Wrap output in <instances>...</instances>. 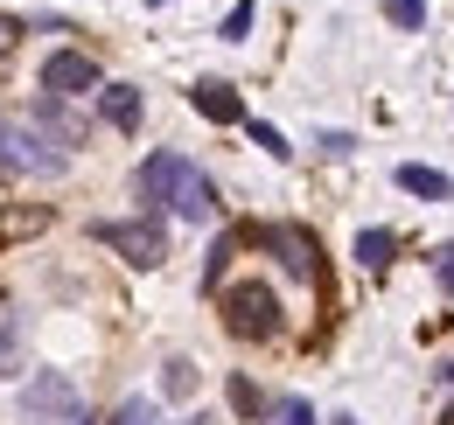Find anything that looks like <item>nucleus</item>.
I'll list each match as a JSON object with an SVG mask.
<instances>
[{"label": "nucleus", "instance_id": "obj_1", "mask_svg": "<svg viewBox=\"0 0 454 425\" xmlns=\"http://www.w3.org/2000/svg\"><path fill=\"white\" fill-rule=\"evenodd\" d=\"M133 196H140V210H175L182 223H217V189H210V174L196 167V160L182 154H147L140 160V174H133Z\"/></svg>", "mask_w": 454, "mask_h": 425}, {"label": "nucleus", "instance_id": "obj_2", "mask_svg": "<svg viewBox=\"0 0 454 425\" xmlns=\"http://www.w3.org/2000/svg\"><path fill=\"white\" fill-rule=\"evenodd\" d=\"M63 167H70V147H63L50 126L0 112V182H21V174L50 182V174H63Z\"/></svg>", "mask_w": 454, "mask_h": 425}, {"label": "nucleus", "instance_id": "obj_3", "mask_svg": "<svg viewBox=\"0 0 454 425\" xmlns=\"http://www.w3.org/2000/svg\"><path fill=\"white\" fill-rule=\"evenodd\" d=\"M217 300H224V328L238 335V342H273V335L286 328V314H280V293H273L266 279H245V286H224Z\"/></svg>", "mask_w": 454, "mask_h": 425}, {"label": "nucleus", "instance_id": "obj_4", "mask_svg": "<svg viewBox=\"0 0 454 425\" xmlns=\"http://www.w3.org/2000/svg\"><path fill=\"white\" fill-rule=\"evenodd\" d=\"M91 237H98V244H113L133 272H154L161 259H168V230H161V216H126V223L106 216V223H91Z\"/></svg>", "mask_w": 454, "mask_h": 425}, {"label": "nucleus", "instance_id": "obj_5", "mask_svg": "<svg viewBox=\"0 0 454 425\" xmlns=\"http://www.w3.org/2000/svg\"><path fill=\"white\" fill-rule=\"evenodd\" d=\"M21 419H28V425H77V419H84V405H77V383H70L63 370L28 376V390H21Z\"/></svg>", "mask_w": 454, "mask_h": 425}, {"label": "nucleus", "instance_id": "obj_6", "mask_svg": "<svg viewBox=\"0 0 454 425\" xmlns=\"http://www.w3.org/2000/svg\"><path fill=\"white\" fill-rule=\"evenodd\" d=\"M245 244H259V251H273L294 279H315V237L301 230V223H259V230H245Z\"/></svg>", "mask_w": 454, "mask_h": 425}, {"label": "nucleus", "instance_id": "obj_7", "mask_svg": "<svg viewBox=\"0 0 454 425\" xmlns=\"http://www.w3.org/2000/svg\"><path fill=\"white\" fill-rule=\"evenodd\" d=\"M43 91L50 98H84V91H106V77L84 50H57V56H43Z\"/></svg>", "mask_w": 454, "mask_h": 425}, {"label": "nucleus", "instance_id": "obj_8", "mask_svg": "<svg viewBox=\"0 0 454 425\" xmlns=\"http://www.w3.org/2000/svg\"><path fill=\"white\" fill-rule=\"evenodd\" d=\"M140 84H106V91H98V119H106V126H119V133H140Z\"/></svg>", "mask_w": 454, "mask_h": 425}, {"label": "nucleus", "instance_id": "obj_9", "mask_svg": "<svg viewBox=\"0 0 454 425\" xmlns=\"http://www.w3.org/2000/svg\"><path fill=\"white\" fill-rule=\"evenodd\" d=\"M189 105L203 112L210 126H238V119H245V105L231 98V84H217V77H203V84H189Z\"/></svg>", "mask_w": 454, "mask_h": 425}, {"label": "nucleus", "instance_id": "obj_10", "mask_svg": "<svg viewBox=\"0 0 454 425\" xmlns=\"http://www.w3.org/2000/svg\"><path fill=\"white\" fill-rule=\"evenodd\" d=\"M398 189H405V196H419V203H448V196H454L448 174H441V167H419V160H405V167H398Z\"/></svg>", "mask_w": 454, "mask_h": 425}, {"label": "nucleus", "instance_id": "obj_11", "mask_svg": "<svg viewBox=\"0 0 454 425\" xmlns=\"http://www.w3.org/2000/svg\"><path fill=\"white\" fill-rule=\"evenodd\" d=\"M238 244H245V230H224L217 244H210V259H203V293H224V272H231V259H238Z\"/></svg>", "mask_w": 454, "mask_h": 425}, {"label": "nucleus", "instance_id": "obj_12", "mask_svg": "<svg viewBox=\"0 0 454 425\" xmlns=\"http://www.w3.org/2000/svg\"><path fill=\"white\" fill-rule=\"evenodd\" d=\"M392 251H398V237H392V230H356V266L385 272V266H392Z\"/></svg>", "mask_w": 454, "mask_h": 425}, {"label": "nucleus", "instance_id": "obj_13", "mask_svg": "<svg viewBox=\"0 0 454 425\" xmlns=\"http://www.w3.org/2000/svg\"><path fill=\"white\" fill-rule=\"evenodd\" d=\"M231 412H238V419H266V390H259L252 376H231Z\"/></svg>", "mask_w": 454, "mask_h": 425}, {"label": "nucleus", "instance_id": "obj_14", "mask_svg": "<svg viewBox=\"0 0 454 425\" xmlns=\"http://www.w3.org/2000/svg\"><path fill=\"white\" fill-rule=\"evenodd\" d=\"M161 390H168V398H189V390H196V363H189V356H168V363H161Z\"/></svg>", "mask_w": 454, "mask_h": 425}, {"label": "nucleus", "instance_id": "obj_15", "mask_svg": "<svg viewBox=\"0 0 454 425\" xmlns=\"http://www.w3.org/2000/svg\"><path fill=\"white\" fill-rule=\"evenodd\" d=\"M252 14H259V0H231V14L217 21V35H224V42H245V28H252Z\"/></svg>", "mask_w": 454, "mask_h": 425}, {"label": "nucleus", "instance_id": "obj_16", "mask_svg": "<svg viewBox=\"0 0 454 425\" xmlns=\"http://www.w3.org/2000/svg\"><path fill=\"white\" fill-rule=\"evenodd\" d=\"M385 21L405 28V35H419V21H427V0H385Z\"/></svg>", "mask_w": 454, "mask_h": 425}, {"label": "nucleus", "instance_id": "obj_17", "mask_svg": "<svg viewBox=\"0 0 454 425\" xmlns=\"http://www.w3.org/2000/svg\"><path fill=\"white\" fill-rule=\"evenodd\" d=\"M113 425H168V419L154 412V398H126V405L113 412Z\"/></svg>", "mask_w": 454, "mask_h": 425}, {"label": "nucleus", "instance_id": "obj_18", "mask_svg": "<svg viewBox=\"0 0 454 425\" xmlns=\"http://www.w3.org/2000/svg\"><path fill=\"white\" fill-rule=\"evenodd\" d=\"M14 370H21V328L0 314V376H14Z\"/></svg>", "mask_w": 454, "mask_h": 425}, {"label": "nucleus", "instance_id": "obj_19", "mask_svg": "<svg viewBox=\"0 0 454 425\" xmlns=\"http://www.w3.org/2000/svg\"><path fill=\"white\" fill-rule=\"evenodd\" d=\"M252 140H259V147H266V154H273V160H286V154H294V147H286V140H280V126H266V119L252 126Z\"/></svg>", "mask_w": 454, "mask_h": 425}, {"label": "nucleus", "instance_id": "obj_20", "mask_svg": "<svg viewBox=\"0 0 454 425\" xmlns=\"http://www.w3.org/2000/svg\"><path fill=\"white\" fill-rule=\"evenodd\" d=\"M434 286H441V293H454V244H441V251H434Z\"/></svg>", "mask_w": 454, "mask_h": 425}, {"label": "nucleus", "instance_id": "obj_21", "mask_svg": "<svg viewBox=\"0 0 454 425\" xmlns=\"http://www.w3.org/2000/svg\"><path fill=\"white\" fill-rule=\"evenodd\" d=\"M280 425H322V419H315V405H301V398H286V405H280Z\"/></svg>", "mask_w": 454, "mask_h": 425}, {"label": "nucleus", "instance_id": "obj_22", "mask_svg": "<svg viewBox=\"0 0 454 425\" xmlns=\"http://www.w3.org/2000/svg\"><path fill=\"white\" fill-rule=\"evenodd\" d=\"M315 147H322V154H356V140H349V133H322V140H315Z\"/></svg>", "mask_w": 454, "mask_h": 425}, {"label": "nucleus", "instance_id": "obj_23", "mask_svg": "<svg viewBox=\"0 0 454 425\" xmlns=\"http://www.w3.org/2000/svg\"><path fill=\"white\" fill-rule=\"evenodd\" d=\"M182 425H217V419H210V412H189V419H182Z\"/></svg>", "mask_w": 454, "mask_h": 425}, {"label": "nucleus", "instance_id": "obj_24", "mask_svg": "<svg viewBox=\"0 0 454 425\" xmlns=\"http://www.w3.org/2000/svg\"><path fill=\"white\" fill-rule=\"evenodd\" d=\"M7 42H14V21H0V50H7Z\"/></svg>", "mask_w": 454, "mask_h": 425}, {"label": "nucleus", "instance_id": "obj_25", "mask_svg": "<svg viewBox=\"0 0 454 425\" xmlns=\"http://www.w3.org/2000/svg\"><path fill=\"white\" fill-rule=\"evenodd\" d=\"M441 376H448V383H454V356H448V363H441Z\"/></svg>", "mask_w": 454, "mask_h": 425}, {"label": "nucleus", "instance_id": "obj_26", "mask_svg": "<svg viewBox=\"0 0 454 425\" xmlns=\"http://www.w3.org/2000/svg\"><path fill=\"white\" fill-rule=\"evenodd\" d=\"M441 425H454V405H448V412H441Z\"/></svg>", "mask_w": 454, "mask_h": 425}, {"label": "nucleus", "instance_id": "obj_27", "mask_svg": "<svg viewBox=\"0 0 454 425\" xmlns=\"http://www.w3.org/2000/svg\"><path fill=\"white\" fill-rule=\"evenodd\" d=\"M154 7H168V0H154Z\"/></svg>", "mask_w": 454, "mask_h": 425}]
</instances>
